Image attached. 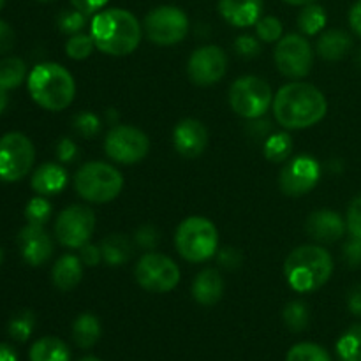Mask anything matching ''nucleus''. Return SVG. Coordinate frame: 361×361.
<instances>
[{
	"mask_svg": "<svg viewBox=\"0 0 361 361\" xmlns=\"http://www.w3.org/2000/svg\"><path fill=\"white\" fill-rule=\"evenodd\" d=\"M321 178L319 162L309 155H298L282 168L279 185L286 196L300 197L317 185Z\"/></svg>",
	"mask_w": 361,
	"mask_h": 361,
	"instance_id": "14",
	"label": "nucleus"
},
{
	"mask_svg": "<svg viewBox=\"0 0 361 361\" xmlns=\"http://www.w3.org/2000/svg\"><path fill=\"white\" fill-rule=\"evenodd\" d=\"M73 127L80 136H85L90 140V137H94L101 130V120H99V116L95 113L81 111L73 118Z\"/></svg>",
	"mask_w": 361,
	"mask_h": 361,
	"instance_id": "37",
	"label": "nucleus"
},
{
	"mask_svg": "<svg viewBox=\"0 0 361 361\" xmlns=\"http://www.w3.org/2000/svg\"><path fill=\"white\" fill-rule=\"evenodd\" d=\"M348 228L353 236L361 238V196L355 197L348 210Z\"/></svg>",
	"mask_w": 361,
	"mask_h": 361,
	"instance_id": "41",
	"label": "nucleus"
},
{
	"mask_svg": "<svg viewBox=\"0 0 361 361\" xmlns=\"http://www.w3.org/2000/svg\"><path fill=\"white\" fill-rule=\"evenodd\" d=\"M90 35L95 48L104 55L126 56L136 51L141 42V25L133 13L126 9H106L94 16Z\"/></svg>",
	"mask_w": 361,
	"mask_h": 361,
	"instance_id": "2",
	"label": "nucleus"
},
{
	"mask_svg": "<svg viewBox=\"0 0 361 361\" xmlns=\"http://www.w3.org/2000/svg\"><path fill=\"white\" fill-rule=\"evenodd\" d=\"M13 46H14V30L9 27V23L0 20V53H7Z\"/></svg>",
	"mask_w": 361,
	"mask_h": 361,
	"instance_id": "47",
	"label": "nucleus"
},
{
	"mask_svg": "<svg viewBox=\"0 0 361 361\" xmlns=\"http://www.w3.org/2000/svg\"><path fill=\"white\" fill-rule=\"evenodd\" d=\"M53 284L60 291H71L76 288L83 279V261L80 256L66 254L55 263L51 270Z\"/></svg>",
	"mask_w": 361,
	"mask_h": 361,
	"instance_id": "22",
	"label": "nucleus"
},
{
	"mask_svg": "<svg viewBox=\"0 0 361 361\" xmlns=\"http://www.w3.org/2000/svg\"><path fill=\"white\" fill-rule=\"evenodd\" d=\"M275 66L279 73L291 80H300L310 73L312 67V48L303 35L289 34L275 46Z\"/></svg>",
	"mask_w": 361,
	"mask_h": 361,
	"instance_id": "13",
	"label": "nucleus"
},
{
	"mask_svg": "<svg viewBox=\"0 0 361 361\" xmlns=\"http://www.w3.org/2000/svg\"><path fill=\"white\" fill-rule=\"evenodd\" d=\"M349 23H351L353 30L361 37V0H358L349 11Z\"/></svg>",
	"mask_w": 361,
	"mask_h": 361,
	"instance_id": "49",
	"label": "nucleus"
},
{
	"mask_svg": "<svg viewBox=\"0 0 361 361\" xmlns=\"http://www.w3.org/2000/svg\"><path fill=\"white\" fill-rule=\"evenodd\" d=\"M173 145H175V150L183 157H200L208 147L207 127L196 118L180 120L173 130Z\"/></svg>",
	"mask_w": 361,
	"mask_h": 361,
	"instance_id": "16",
	"label": "nucleus"
},
{
	"mask_svg": "<svg viewBox=\"0 0 361 361\" xmlns=\"http://www.w3.org/2000/svg\"><path fill=\"white\" fill-rule=\"evenodd\" d=\"M2 261H4V252H2V249H0V264H2Z\"/></svg>",
	"mask_w": 361,
	"mask_h": 361,
	"instance_id": "55",
	"label": "nucleus"
},
{
	"mask_svg": "<svg viewBox=\"0 0 361 361\" xmlns=\"http://www.w3.org/2000/svg\"><path fill=\"white\" fill-rule=\"evenodd\" d=\"M71 351L56 337H44L39 338L30 348V361H69Z\"/></svg>",
	"mask_w": 361,
	"mask_h": 361,
	"instance_id": "26",
	"label": "nucleus"
},
{
	"mask_svg": "<svg viewBox=\"0 0 361 361\" xmlns=\"http://www.w3.org/2000/svg\"><path fill=\"white\" fill-rule=\"evenodd\" d=\"M147 37L159 46L178 44L189 32V18L175 6H159L145 16Z\"/></svg>",
	"mask_w": 361,
	"mask_h": 361,
	"instance_id": "9",
	"label": "nucleus"
},
{
	"mask_svg": "<svg viewBox=\"0 0 361 361\" xmlns=\"http://www.w3.org/2000/svg\"><path fill=\"white\" fill-rule=\"evenodd\" d=\"M358 63L361 66V49H360V53H358Z\"/></svg>",
	"mask_w": 361,
	"mask_h": 361,
	"instance_id": "56",
	"label": "nucleus"
},
{
	"mask_svg": "<svg viewBox=\"0 0 361 361\" xmlns=\"http://www.w3.org/2000/svg\"><path fill=\"white\" fill-rule=\"evenodd\" d=\"M344 259L349 267L356 268L361 264V238L353 236L344 245Z\"/></svg>",
	"mask_w": 361,
	"mask_h": 361,
	"instance_id": "42",
	"label": "nucleus"
},
{
	"mask_svg": "<svg viewBox=\"0 0 361 361\" xmlns=\"http://www.w3.org/2000/svg\"><path fill=\"white\" fill-rule=\"evenodd\" d=\"M175 247L189 263H204L219 250V233L207 217H189L175 233Z\"/></svg>",
	"mask_w": 361,
	"mask_h": 361,
	"instance_id": "6",
	"label": "nucleus"
},
{
	"mask_svg": "<svg viewBox=\"0 0 361 361\" xmlns=\"http://www.w3.org/2000/svg\"><path fill=\"white\" fill-rule=\"evenodd\" d=\"M307 233L312 240L321 243H334L345 233V222L331 210H317L309 215L305 224Z\"/></svg>",
	"mask_w": 361,
	"mask_h": 361,
	"instance_id": "18",
	"label": "nucleus"
},
{
	"mask_svg": "<svg viewBox=\"0 0 361 361\" xmlns=\"http://www.w3.org/2000/svg\"><path fill=\"white\" fill-rule=\"evenodd\" d=\"M293 147H295V143L288 133L271 134L264 141V155L271 162H284L291 155Z\"/></svg>",
	"mask_w": 361,
	"mask_h": 361,
	"instance_id": "30",
	"label": "nucleus"
},
{
	"mask_svg": "<svg viewBox=\"0 0 361 361\" xmlns=\"http://www.w3.org/2000/svg\"><path fill=\"white\" fill-rule=\"evenodd\" d=\"M80 257L81 261H83V264H87V267H97L102 259L101 247L92 245V243L88 242L87 245H83L80 249Z\"/></svg>",
	"mask_w": 361,
	"mask_h": 361,
	"instance_id": "45",
	"label": "nucleus"
},
{
	"mask_svg": "<svg viewBox=\"0 0 361 361\" xmlns=\"http://www.w3.org/2000/svg\"><path fill=\"white\" fill-rule=\"evenodd\" d=\"M95 48V42L92 35L87 34H74L71 35L69 41L66 42V53L73 60H85L92 55Z\"/></svg>",
	"mask_w": 361,
	"mask_h": 361,
	"instance_id": "33",
	"label": "nucleus"
},
{
	"mask_svg": "<svg viewBox=\"0 0 361 361\" xmlns=\"http://www.w3.org/2000/svg\"><path fill=\"white\" fill-rule=\"evenodd\" d=\"M4 6H6V0H0V11L4 9Z\"/></svg>",
	"mask_w": 361,
	"mask_h": 361,
	"instance_id": "54",
	"label": "nucleus"
},
{
	"mask_svg": "<svg viewBox=\"0 0 361 361\" xmlns=\"http://www.w3.org/2000/svg\"><path fill=\"white\" fill-rule=\"evenodd\" d=\"M235 49L245 59H252V56H257L261 53V44L252 35H242V37L236 39Z\"/></svg>",
	"mask_w": 361,
	"mask_h": 361,
	"instance_id": "40",
	"label": "nucleus"
},
{
	"mask_svg": "<svg viewBox=\"0 0 361 361\" xmlns=\"http://www.w3.org/2000/svg\"><path fill=\"white\" fill-rule=\"evenodd\" d=\"M271 106H274L275 120L289 130L316 126L328 111V102L323 92L303 81L284 85L275 94Z\"/></svg>",
	"mask_w": 361,
	"mask_h": 361,
	"instance_id": "1",
	"label": "nucleus"
},
{
	"mask_svg": "<svg viewBox=\"0 0 361 361\" xmlns=\"http://www.w3.org/2000/svg\"><path fill=\"white\" fill-rule=\"evenodd\" d=\"M34 314L25 310V312H20L18 316H14L9 323V334L14 341L25 342L28 337H30L32 330H34Z\"/></svg>",
	"mask_w": 361,
	"mask_h": 361,
	"instance_id": "36",
	"label": "nucleus"
},
{
	"mask_svg": "<svg viewBox=\"0 0 361 361\" xmlns=\"http://www.w3.org/2000/svg\"><path fill=\"white\" fill-rule=\"evenodd\" d=\"M134 238H136V243L141 247V249L152 250L157 247L161 236H159V231L154 228V226H141V228L136 231V236H134Z\"/></svg>",
	"mask_w": 361,
	"mask_h": 361,
	"instance_id": "39",
	"label": "nucleus"
},
{
	"mask_svg": "<svg viewBox=\"0 0 361 361\" xmlns=\"http://www.w3.org/2000/svg\"><path fill=\"white\" fill-rule=\"evenodd\" d=\"M353 41L351 35L344 30H328L324 34L319 35L317 39V55L324 60H330V62H335V60H341L351 51Z\"/></svg>",
	"mask_w": 361,
	"mask_h": 361,
	"instance_id": "23",
	"label": "nucleus"
},
{
	"mask_svg": "<svg viewBox=\"0 0 361 361\" xmlns=\"http://www.w3.org/2000/svg\"><path fill=\"white\" fill-rule=\"evenodd\" d=\"M0 361H18V355L11 345L0 344Z\"/></svg>",
	"mask_w": 361,
	"mask_h": 361,
	"instance_id": "50",
	"label": "nucleus"
},
{
	"mask_svg": "<svg viewBox=\"0 0 361 361\" xmlns=\"http://www.w3.org/2000/svg\"><path fill=\"white\" fill-rule=\"evenodd\" d=\"M286 361H331V358L321 345L312 344V342H302L289 349Z\"/></svg>",
	"mask_w": 361,
	"mask_h": 361,
	"instance_id": "31",
	"label": "nucleus"
},
{
	"mask_svg": "<svg viewBox=\"0 0 361 361\" xmlns=\"http://www.w3.org/2000/svg\"><path fill=\"white\" fill-rule=\"evenodd\" d=\"M224 295V281L222 275L214 268L200 271L192 282V298L200 305L212 307L219 303V300Z\"/></svg>",
	"mask_w": 361,
	"mask_h": 361,
	"instance_id": "21",
	"label": "nucleus"
},
{
	"mask_svg": "<svg viewBox=\"0 0 361 361\" xmlns=\"http://www.w3.org/2000/svg\"><path fill=\"white\" fill-rule=\"evenodd\" d=\"M80 361H101V360L94 358V356H87V358H83V360H80Z\"/></svg>",
	"mask_w": 361,
	"mask_h": 361,
	"instance_id": "53",
	"label": "nucleus"
},
{
	"mask_svg": "<svg viewBox=\"0 0 361 361\" xmlns=\"http://www.w3.org/2000/svg\"><path fill=\"white\" fill-rule=\"evenodd\" d=\"M56 23H59V28L63 32V34H71V35L80 34V32L83 30L85 23H87V14L80 13L78 9L62 11V13L59 14Z\"/></svg>",
	"mask_w": 361,
	"mask_h": 361,
	"instance_id": "38",
	"label": "nucleus"
},
{
	"mask_svg": "<svg viewBox=\"0 0 361 361\" xmlns=\"http://www.w3.org/2000/svg\"><path fill=\"white\" fill-rule=\"evenodd\" d=\"M25 217H27L28 224L44 226L51 217V203L44 196L32 197L25 208Z\"/></svg>",
	"mask_w": 361,
	"mask_h": 361,
	"instance_id": "32",
	"label": "nucleus"
},
{
	"mask_svg": "<svg viewBox=\"0 0 361 361\" xmlns=\"http://www.w3.org/2000/svg\"><path fill=\"white\" fill-rule=\"evenodd\" d=\"M334 274L330 252L317 245H302L293 250L284 263L288 284L296 293H312L323 288Z\"/></svg>",
	"mask_w": 361,
	"mask_h": 361,
	"instance_id": "4",
	"label": "nucleus"
},
{
	"mask_svg": "<svg viewBox=\"0 0 361 361\" xmlns=\"http://www.w3.org/2000/svg\"><path fill=\"white\" fill-rule=\"evenodd\" d=\"M67 171L63 166L55 164V162H46L39 166L32 175V189L39 196H55L62 192L67 185Z\"/></svg>",
	"mask_w": 361,
	"mask_h": 361,
	"instance_id": "20",
	"label": "nucleus"
},
{
	"mask_svg": "<svg viewBox=\"0 0 361 361\" xmlns=\"http://www.w3.org/2000/svg\"><path fill=\"white\" fill-rule=\"evenodd\" d=\"M74 189L90 203H109L123 189V176L108 162H87L74 176Z\"/></svg>",
	"mask_w": 361,
	"mask_h": 361,
	"instance_id": "5",
	"label": "nucleus"
},
{
	"mask_svg": "<svg viewBox=\"0 0 361 361\" xmlns=\"http://www.w3.org/2000/svg\"><path fill=\"white\" fill-rule=\"evenodd\" d=\"M219 264L224 268H228V270H233V268H238L240 263H242V256H240V252L236 249H233V247H226V249L219 250Z\"/></svg>",
	"mask_w": 361,
	"mask_h": 361,
	"instance_id": "43",
	"label": "nucleus"
},
{
	"mask_svg": "<svg viewBox=\"0 0 361 361\" xmlns=\"http://www.w3.org/2000/svg\"><path fill=\"white\" fill-rule=\"evenodd\" d=\"M18 245L21 256L30 267H41L51 257L53 242L42 226L27 224L18 233Z\"/></svg>",
	"mask_w": 361,
	"mask_h": 361,
	"instance_id": "17",
	"label": "nucleus"
},
{
	"mask_svg": "<svg viewBox=\"0 0 361 361\" xmlns=\"http://www.w3.org/2000/svg\"><path fill=\"white\" fill-rule=\"evenodd\" d=\"M102 261L109 267H122L130 259L133 245L123 235H109L102 240L101 245Z\"/></svg>",
	"mask_w": 361,
	"mask_h": 361,
	"instance_id": "24",
	"label": "nucleus"
},
{
	"mask_svg": "<svg viewBox=\"0 0 361 361\" xmlns=\"http://www.w3.org/2000/svg\"><path fill=\"white\" fill-rule=\"evenodd\" d=\"M271 102L274 94L270 85L259 76H242L229 88V104L243 118H259L268 111Z\"/></svg>",
	"mask_w": 361,
	"mask_h": 361,
	"instance_id": "7",
	"label": "nucleus"
},
{
	"mask_svg": "<svg viewBox=\"0 0 361 361\" xmlns=\"http://www.w3.org/2000/svg\"><path fill=\"white\" fill-rule=\"evenodd\" d=\"M348 305L355 316H361V286H356L349 291L348 296Z\"/></svg>",
	"mask_w": 361,
	"mask_h": 361,
	"instance_id": "48",
	"label": "nucleus"
},
{
	"mask_svg": "<svg viewBox=\"0 0 361 361\" xmlns=\"http://www.w3.org/2000/svg\"><path fill=\"white\" fill-rule=\"evenodd\" d=\"M35 161L32 141L21 133H7L0 137V180L18 182L30 173Z\"/></svg>",
	"mask_w": 361,
	"mask_h": 361,
	"instance_id": "8",
	"label": "nucleus"
},
{
	"mask_svg": "<svg viewBox=\"0 0 361 361\" xmlns=\"http://www.w3.org/2000/svg\"><path fill=\"white\" fill-rule=\"evenodd\" d=\"M326 25V13L317 4L303 6L298 14V28L305 35H317Z\"/></svg>",
	"mask_w": 361,
	"mask_h": 361,
	"instance_id": "28",
	"label": "nucleus"
},
{
	"mask_svg": "<svg viewBox=\"0 0 361 361\" xmlns=\"http://www.w3.org/2000/svg\"><path fill=\"white\" fill-rule=\"evenodd\" d=\"M228 71V56L219 46H201L190 55L187 62V74L190 81L200 87L219 83Z\"/></svg>",
	"mask_w": 361,
	"mask_h": 361,
	"instance_id": "15",
	"label": "nucleus"
},
{
	"mask_svg": "<svg viewBox=\"0 0 361 361\" xmlns=\"http://www.w3.org/2000/svg\"><path fill=\"white\" fill-rule=\"evenodd\" d=\"M137 284L148 293H169L178 286L180 268L171 257L159 252H147L134 270Z\"/></svg>",
	"mask_w": 361,
	"mask_h": 361,
	"instance_id": "10",
	"label": "nucleus"
},
{
	"mask_svg": "<svg viewBox=\"0 0 361 361\" xmlns=\"http://www.w3.org/2000/svg\"><path fill=\"white\" fill-rule=\"evenodd\" d=\"M7 106V95H6V90H4L2 87H0V115H2V111L6 109Z\"/></svg>",
	"mask_w": 361,
	"mask_h": 361,
	"instance_id": "52",
	"label": "nucleus"
},
{
	"mask_svg": "<svg viewBox=\"0 0 361 361\" xmlns=\"http://www.w3.org/2000/svg\"><path fill=\"white\" fill-rule=\"evenodd\" d=\"M71 4H73L74 9H78L80 13L88 16V14H94L97 11H101L108 4V0H71Z\"/></svg>",
	"mask_w": 361,
	"mask_h": 361,
	"instance_id": "46",
	"label": "nucleus"
},
{
	"mask_svg": "<svg viewBox=\"0 0 361 361\" xmlns=\"http://www.w3.org/2000/svg\"><path fill=\"white\" fill-rule=\"evenodd\" d=\"M282 21L275 16H261L256 23V34L263 42H279L282 39Z\"/></svg>",
	"mask_w": 361,
	"mask_h": 361,
	"instance_id": "35",
	"label": "nucleus"
},
{
	"mask_svg": "<svg viewBox=\"0 0 361 361\" xmlns=\"http://www.w3.org/2000/svg\"><path fill=\"white\" fill-rule=\"evenodd\" d=\"M27 85L32 99L48 111H62L69 108L76 95L73 74L55 62L35 66L28 74Z\"/></svg>",
	"mask_w": 361,
	"mask_h": 361,
	"instance_id": "3",
	"label": "nucleus"
},
{
	"mask_svg": "<svg viewBox=\"0 0 361 361\" xmlns=\"http://www.w3.org/2000/svg\"><path fill=\"white\" fill-rule=\"evenodd\" d=\"M284 323L289 330L302 331L309 324V309L303 302H291L284 309Z\"/></svg>",
	"mask_w": 361,
	"mask_h": 361,
	"instance_id": "34",
	"label": "nucleus"
},
{
	"mask_svg": "<svg viewBox=\"0 0 361 361\" xmlns=\"http://www.w3.org/2000/svg\"><path fill=\"white\" fill-rule=\"evenodd\" d=\"M289 6H309V4H316L317 0H284Z\"/></svg>",
	"mask_w": 361,
	"mask_h": 361,
	"instance_id": "51",
	"label": "nucleus"
},
{
	"mask_svg": "<svg viewBox=\"0 0 361 361\" xmlns=\"http://www.w3.org/2000/svg\"><path fill=\"white\" fill-rule=\"evenodd\" d=\"M73 337L78 348L90 349L101 338V323L94 314H81L73 324Z\"/></svg>",
	"mask_w": 361,
	"mask_h": 361,
	"instance_id": "25",
	"label": "nucleus"
},
{
	"mask_svg": "<svg viewBox=\"0 0 361 361\" xmlns=\"http://www.w3.org/2000/svg\"><path fill=\"white\" fill-rule=\"evenodd\" d=\"M27 76V66L18 56H6L0 60V87L4 90L20 87Z\"/></svg>",
	"mask_w": 361,
	"mask_h": 361,
	"instance_id": "27",
	"label": "nucleus"
},
{
	"mask_svg": "<svg viewBox=\"0 0 361 361\" xmlns=\"http://www.w3.org/2000/svg\"><path fill=\"white\" fill-rule=\"evenodd\" d=\"M148 150H150V140L137 127L115 126L106 134L104 152L113 162L136 164L147 157Z\"/></svg>",
	"mask_w": 361,
	"mask_h": 361,
	"instance_id": "12",
	"label": "nucleus"
},
{
	"mask_svg": "<svg viewBox=\"0 0 361 361\" xmlns=\"http://www.w3.org/2000/svg\"><path fill=\"white\" fill-rule=\"evenodd\" d=\"M341 361H361V324L349 328L337 342Z\"/></svg>",
	"mask_w": 361,
	"mask_h": 361,
	"instance_id": "29",
	"label": "nucleus"
},
{
	"mask_svg": "<svg viewBox=\"0 0 361 361\" xmlns=\"http://www.w3.org/2000/svg\"><path fill=\"white\" fill-rule=\"evenodd\" d=\"M219 13L233 27H252L263 14V0H219Z\"/></svg>",
	"mask_w": 361,
	"mask_h": 361,
	"instance_id": "19",
	"label": "nucleus"
},
{
	"mask_svg": "<svg viewBox=\"0 0 361 361\" xmlns=\"http://www.w3.org/2000/svg\"><path fill=\"white\" fill-rule=\"evenodd\" d=\"M56 155L62 162H73L78 155V147L69 137H62L56 145Z\"/></svg>",
	"mask_w": 361,
	"mask_h": 361,
	"instance_id": "44",
	"label": "nucleus"
},
{
	"mask_svg": "<svg viewBox=\"0 0 361 361\" xmlns=\"http://www.w3.org/2000/svg\"><path fill=\"white\" fill-rule=\"evenodd\" d=\"M95 214L83 204H73L63 208L55 222V236L63 247L81 249L92 240L95 231Z\"/></svg>",
	"mask_w": 361,
	"mask_h": 361,
	"instance_id": "11",
	"label": "nucleus"
},
{
	"mask_svg": "<svg viewBox=\"0 0 361 361\" xmlns=\"http://www.w3.org/2000/svg\"><path fill=\"white\" fill-rule=\"evenodd\" d=\"M39 2H49V0H39Z\"/></svg>",
	"mask_w": 361,
	"mask_h": 361,
	"instance_id": "57",
	"label": "nucleus"
}]
</instances>
